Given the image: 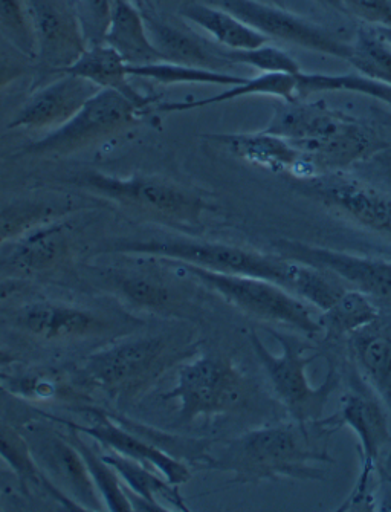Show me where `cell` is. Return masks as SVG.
Wrapping results in <instances>:
<instances>
[{
  "instance_id": "1",
  "label": "cell",
  "mask_w": 391,
  "mask_h": 512,
  "mask_svg": "<svg viewBox=\"0 0 391 512\" xmlns=\"http://www.w3.org/2000/svg\"><path fill=\"white\" fill-rule=\"evenodd\" d=\"M335 430L323 421H289L245 431L217 456L208 454L204 468L233 474L234 483L292 479L324 480L321 464H333L327 442Z\"/></svg>"
},
{
  "instance_id": "2",
  "label": "cell",
  "mask_w": 391,
  "mask_h": 512,
  "mask_svg": "<svg viewBox=\"0 0 391 512\" xmlns=\"http://www.w3.org/2000/svg\"><path fill=\"white\" fill-rule=\"evenodd\" d=\"M265 132L285 138L315 175L344 172L385 147L370 127L324 101H285Z\"/></svg>"
},
{
  "instance_id": "3",
  "label": "cell",
  "mask_w": 391,
  "mask_h": 512,
  "mask_svg": "<svg viewBox=\"0 0 391 512\" xmlns=\"http://www.w3.org/2000/svg\"><path fill=\"white\" fill-rule=\"evenodd\" d=\"M268 334L280 344L282 354L274 355L260 340L257 332L251 331L249 343L271 384L275 398L282 404L292 421L314 424L324 418L327 404L341 383L337 364L329 363V370L320 386H312L307 376V367L318 357L311 341L298 337L297 332L280 331L268 326Z\"/></svg>"
},
{
  "instance_id": "4",
  "label": "cell",
  "mask_w": 391,
  "mask_h": 512,
  "mask_svg": "<svg viewBox=\"0 0 391 512\" xmlns=\"http://www.w3.org/2000/svg\"><path fill=\"white\" fill-rule=\"evenodd\" d=\"M110 253L141 256L149 260H173L188 263L213 273L231 276L256 277L291 289L294 260L278 254H265L237 245L194 239V237L165 236L146 239H118L110 245Z\"/></svg>"
},
{
  "instance_id": "5",
  "label": "cell",
  "mask_w": 391,
  "mask_h": 512,
  "mask_svg": "<svg viewBox=\"0 0 391 512\" xmlns=\"http://www.w3.org/2000/svg\"><path fill=\"white\" fill-rule=\"evenodd\" d=\"M159 262L198 280L243 314L257 318L266 325L285 328L286 331H294L307 338L321 337L320 323L312 314L311 306L278 283L256 277L213 273L199 266L173 260Z\"/></svg>"
},
{
  "instance_id": "6",
  "label": "cell",
  "mask_w": 391,
  "mask_h": 512,
  "mask_svg": "<svg viewBox=\"0 0 391 512\" xmlns=\"http://www.w3.org/2000/svg\"><path fill=\"white\" fill-rule=\"evenodd\" d=\"M75 185L130 211L181 225H198L213 205L190 188L158 176L104 175L88 172L72 179Z\"/></svg>"
},
{
  "instance_id": "7",
  "label": "cell",
  "mask_w": 391,
  "mask_h": 512,
  "mask_svg": "<svg viewBox=\"0 0 391 512\" xmlns=\"http://www.w3.org/2000/svg\"><path fill=\"white\" fill-rule=\"evenodd\" d=\"M352 380V387L341 398L340 410L321 421L335 431L341 427H349L355 433L359 444L361 470L355 487L337 511H353L359 508L373 511L376 467L385 453V448L391 444L390 415L381 399L356 370Z\"/></svg>"
},
{
  "instance_id": "8",
  "label": "cell",
  "mask_w": 391,
  "mask_h": 512,
  "mask_svg": "<svg viewBox=\"0 0 391 512\" xmlns=\"http://www.w3.org/2000/svg\"><path fill=\"white\" fill-rule=\"evenodd\" d=\"M178 360L167 337L133 338L86 358L80 375L85 384L112 398H132Z\"/></svg>"
},
{
  "instance_id": "9",
  "label": "cell",
  "mask_w": 391,
  "mask_h": 512,
  "mask_svg": "<svg viewBox=\"0 0 391 512\" xmlns=\"http://www.w3.org/2000/svg\"><path fill=\"white\" fill-rule=\"evenodd\" d=\"M248 393V378L230 358L205 354L179 366L175 387L162 399L178 401L179 419L191 424L234 412L245 404Z\"/></svg>"
},
{
  "instance_id": "10",
  "label": "cell",
  "mask_w": 391,
  "mask_h": 512,
  "mask_svg": "<svg viewBox=\"0 0 391 512\" xmlns=\"http://www.w3.org/2000/svg\"><path fill=\"white\" fill-rule=\"evenodd\" d=\"M139 107L115 91L101 89L59 129L26 147L33 155H71L127 129L143 115Z\"/></svg>"
},
{
  "instance_id": "11",
  "label": "cell",
  "mask_w": 391,
  "mask_h": 512,
  "mask_svg": "<svg viewBox=\"0 0 391 512\" xmlns=\"http://www.w3.org/2000/svg\"><path fill=\"white\" fill-rule=\"evenodd\" d=\"M298 190L343 218L391 240V195L344 172L295 179Z\"/></svg>"
},
{
  "instance_id": "12",
  "label": "cell",
  "mask_w": 391,
  "mask_h": 512,
  "mask_svg": "<svg viewBox=\"0 0 391 512\" xmlns=\"http://www.w3.org/2000/svg\"><path fill=\"white\" fill-rule=\"evenodd\" d=\"M208 4L234 14L266 39L292 43L343 60H349L352 52L350 43L338 39L323 26L315 25L283 8L266 4L263 0H210Z\"/></svg>"
},
{
  "instance_id": "13",
  "label": "cell",
  "mask_w": 391,
  "mask_h": 512,
  "mask_svg": "<svg viewBox=\"0 0 391 512\" xmlns=\"http://www.w3.org/2000/svg\"><path fill=\"white\" fill-rule=\"evenodd\" d=\"M272 248L280 257L333 274L347 288L362 292L372 300L391 303V262L387 260L356 256L289 239L277 240Z\"/></svg>"
},
{
  "instance_id": "14",
  "label": "cell",
  "mask_w": 391,
  "mask_h": 512,
  "mask_svg": "<svg viewBox=\"0 0 391 512\" xmlns=\"http://www.w3.org/2000/svg\"><path fill=\"white\" fill-rule=\"evenodd\" d=\"M83 412H85L88 424H75V422L66 421V419L54 418V416L46 415V413H40L45 418L51 419L52 422L75 428V430L80 431L81 435L88 436V438L103 444L107 450L129 457L132 461L146 465L152 470L155 468L164 479L169 480L176 487H181L191 479V471L188 470L187 465L182 464L167 451L161 450L155 445L147 444L129 428L121 427L106 413L97 409L83 410Z\"/></svg>"
},
{
  "instance_id": "15",
  "label": "cell",
  "mask_w": 391,
  "mask_h": 512,
  "mask_svg": "<svg viewBox=\"0 0 391 512\" xmlns=\"http://www.w3.org/2000/svg\"><path fill=\"white\" fill-rule=\"evenodd\" d=\"M37 40V60L63 72L86 51L75 8L68 0H25Z\"/></svg>"
},
{
  "instance_id": "16",
  "label": "cell",
  "mask_w": 391,
  "mask_h": 512,
  "mask_svg": "<svg viewBox=\"0 0 391 512\" xmlns=\"http://www.w3.org/2000/svg\"><path fill=\"white\" fill-rule=\"evenodd\" d=\"M62 74V77L43 86L26 101L11 120L10 129H59L101 91L86 78L68 72Z\"/></svg>"
},
{
  "instance_id": "17",
  "label": "cell",
  "mask_w": 391,
  "mask_h": 512,
  "mask_svg": "<svg viewBox=\"0 0 391 512\" xmlns=\"http://www.w3.org/2000/svg\"><path fill=\"white\" fill-rule=\"evenodd\" d=\"M68 222H48L5 245L0 274H36L59 266L69 254Z\"/></svg>"
},
{
  "instance_id": "18",
  "label": "cell",
  "mask_w": 391,
  "mask_h": 512,
  "mask_svg": "<svg viewBox=\"0 0 391 512\" xmlns=\"http://www.w3.org/2000/svg\"><path fill=\"white\" fill-rule=\"evenodd\" d=\"M208 138L251 166L268 172L289 173L295 179L311 176L312 170L300 153L285 138L265 130L257 133H214Z\"/></svg>"
},
{
  "instance_id": "19",
  "label": "cell",
  "mask_w": 391,
  "mask_h": 512,
  "mask_svg": "<svg viewBox=\"0 0 391 512\" xmlns=\"http://www.w3.org/2000/svg\"><path fill=\"white\" fill-rule=\"evenodd\" d=\"M353 367L391 415V321L378 320L347 338Z\"/></svg>"
},
{
  "instance_id": "20",
  "label": "cell",
  "mask_w": 391,
  "mask_h": 512,
  "mask_svg": "<svg viewBox=\"0 0 391 512\" xmlns=\"http://www.w3.org/2000/svg\"><path fill=\"white\" fill-rule=\"evenodd\" d=\"M36 441L37 444L34 448H40L43 453L36 450L31 451L40 453L43 464L51 471L52 476L57 477V482L62 483L63 493L65 490H69V496L72 497L71 502L77 503L78 508L85 509V511L101 509L100 494L92 482L91 474L86 468L83 457L72 445V442L66 436L59 435L43 436V439L36 438ZM57 482H55V487H57Z\"/></svg>"
},
{
  "instance_id": "21",
  "label": "cell",
  "mask_w": 391,
  "mask_h": 512,
  "mask_svg": "<svg viewBox=\"0 0 391 512\" xmlns=\"http://www.w3.org/2000/svg\"><path fill=\"white\" fill-rule=\"evenodd\" d=\"M20 328L45 340L83 338L106 332L107 321L86 309L63 303H34L19 315Z\"/></svg>"
},
{
  "instance_id": "22",
  "label": "cell",
  "mask_w": 391,
  "mask_h": 512,
  "mask_svg": "<svg viewBox=\"0 0 391 512\" xmlns=\"http://www.w3.org/2000/svg\"><path fill=\"white\" fill-rule=\"evenodd\" d=\"M143 16L150 40L165 62L222 72H227L228 68L234 66V63L225 57V49L217 48L188 31L161 22L150 14Z\"/></svg>"
},
{
  "instance_id": "23",
  "label": "cell",
  "mask_w": 391,
  "mask_h": 512,
  "mask_svg": "<svg viewBox=\"0 0 391 512\" xmlns=\"http://www.w3.org/2000/svg\"><path fill=\"white\" fill-rule=\"evenodd\" d=\"M63 72L86 78L100 89L118 92L132 101L141 111H147L159 100L155 95L143 94L130 83L126 60L106 43L86 48L77 62Z\"/></svg>"
},
{
  "instance_id": "24",
  "label": "cell",
  "mask_w": 391,
  "mask_h": 512,
  "mask_svg": "<svg viewBox=\"0 0 391 512\" xmlns=\"http://www.w3.org/2000/svg\"><path fill=\"white\" fill-rule=\"evenodd\" d=\"M104 43L114 48L127 65L164 62L150 40L143 13L130 0H115Z\"/></svg>"
},
{
  "instance_id": "25",
  "label": "cell",
  "mask_w": 391,
  "mask_h": 512,
  "mask_svg": "<svg viewBox=\"0 0 391 512\" xmlns=\"http://www.w3.org/2000/svg\"><path fill=\"white\" fill-rule=\"evenodd\" d=\"M181 16L199 26L214 42L230 51L256 49L269 43L262 34L237 19L234 14L211 4H191L182 8Z\"/></svg>"
},
{
  "instance_id": "26",
  "label": "cell",
  "mask_w": 391,
  "mask_h": 512,
  "mask_svg": "<svg viewBox=\"0 0 391 512\" xmlns=\"http://www.w3.org/2000/svg\"><path fill=\"white\" fill-rule=\"evenodd\" d=\"M103 459L117 471L127 494L146 500L147 503L155 506L158 512L169 511V508L161 505L158 499L170 503L172 509L188 511L184 497L179 493V487L172 485L167 479H161L158 474L153 473L152 468L110 450L109 453L103 454Z\"/></svg>"
},
{
  "instance_id": "27",
  "label": "cell",
  "mask_w": 391,
  "mask_h": 512,
  "mask_svg": "<svg viewBox=\"0 0 391 512\" xmlns=\"http://www.w3.org/2000/svg\"><path fill=\"white\" fill-rule=\"evenodd\" d=\"M249 95H269V97L282 98L286 103L298 101L297 74L263 72L259 77L246 78L245 82L240 83V85L231 86L227 91L220 92V94L214 95V97L181 101V103H165L158 106V111H162L164 114L193 111V109H199V107L228 103V101L249 97Z\"/></svg>"
},
{
  "instance_id": "28",
  "label": "cell",
  "mask_w": 391,
  "mask_h": 512,
  "mask_svg": "<svg viewBox=\"0 0 391 512\" xmlns=\"http://www.w3.org/2000/svg\"><path fill=\"white\" fill-rule=\"evenodd\" d=\"M379 309L370 297L355 289H347L335 305L318 317L321 337L326 343H337L362 331L379 318Z\"/></svg>"
},
{
  "instance_id": "29",
  "label": "cell",
  "mask_w": 391,
  "mask_h": 512,
  "mask_svg": "<svg viewBox=\"0 0 391 512\" xmlns=\"http://www.w3.org/2000/svg\"><path fill=\"white\" fill-rule=\"evenodd\" d=\"M74 208L62 201H19L0 207V248L11 244L23 234L48 224L65 219Z\"/></svg>"
},
{
  "instance_id": "30",
  "label": "cell",
  "mask_w": 391,
  "mask_h": 512,
  "mask_svg": "<svg viewBox=\"0 0 391 512\" xmlns=\"http://www.w3.org/2000/svg\"><path fill=\"white\" fill-rule=\"evenodd\" d=\"M130 77L144 78L159 85H216L236 86L245 82V77L230 72L211 71L172 62H156L150 65H127Z\"/></svg>"
},
{
  "instance_id": "31",
  "label": "cell",
  "mask_w": 391,
  "mask_h": 512,
  "mask_svg": "<svg viewBox=\"0 0 391 512\" xmlns=\"http://www.w3.org/2000/svg\"><path fill=\"white\" fill-rule=\"evenodd\" d=\"M68 430L69 433L66 438L72 442V445L77 448L78 453L83 457L86 468L91 474L92 482H94L101 500L106 505V509L115 512L132 511L129 496L124 490V485H121V479L117 471L104 461L103 456L92 450L91 445L85 442L80 431L72 427H68Z\"/></svg>"
},
{
  "instance_id": "32",
  "label": "cell",
  "mask_w": 391,
  "mask_h": 512,
  "mask_svg": "<svg viewBox=\"0 0 391 512\" xmlns=\"http://www.w3.org/2000/svg\"><path fill=\"white\" fill-rule=\"evenodd\" d=\"M324 92H352L384 101L391 106V86L370 80L361 74H297V98L311 97Z\"/></svg>"
},
{
  "instance_id": "33",
  "label": "cell",
  "mask_w": 391,
  "mask_h": 512,
  "mask_svg": "<svg viewBox=\"0 0 391 512\" xmlns=\"http://www.w3.org/2000/svg\"><path fill=\"white\" fill-rule=\"evenodd\" d=\"M347 62L364 77L391 86V45L375 28H361L356 34Z\"/></svg>"
},
{
  "instance_id": "34",
  "label": "cell",
  "mask_w": 391,
  "mask_h": 512,
  "mask_svg": "<svg viewBox=\"0 0 391 512\" xmlns=\"http://www.w3.org/2000/svg\"><path fill=\"white\" fill-rule=\"evenodd\" d=\"M347 289L349 288L333 274L315 266L295 262L289 291L312 308L320 312L326 311L338 302Z\"/></svg>"
},
{
  "instance_id": "35",
  "label": "cell",
  "mask_w": 391,
  "mask_h": 512,
  "mask_svg": "<svg viewBox=\"0 0 391 512\" xmlns=\"http://www.w3.org/2000/svg\"><path fill=\"white\" fill-rule=\"evenodd\" d=\"M121 297L136 308L165 312L178 305V295L152 274H121L112 277Z\"/></svg>"
},
{
  "instance_id": "36",
  "label": "cell",
  "mask_w": 391,
  "mask_h": 512,
  "mask_svg": "<svg viewBox=\"0 0 391 512\" xmlns=\"http://www.w3.org/2000/svg\"><path fill=\"white\" fill-rule=\"evenodd\" d=\"M0 34L37 60V40L25 0H0Z\"/></svg>"
},
{
  "instance_id": "37",
  "label": "cell",
  "mask_w": 391,
  "mask_h": 512,
  "mask_svg": "<svg viewBox=\"0 0 391 512\" xmlns=\"http://www.w3.org/2000/svg\"><path fill=\"white\" fill-rule=\"evenodd\" d=\"M225 57L234 65L251 66L262 72H282V74H298L301 72L297 60L288 52L269 43L256 49L246 51H230L225 49Z\"/></svg>"
},
{
  "instance_id": "38",
  "label": "cell",
  "mask_w": 391,
  "mask_h": 512,
  "mask_svg": "<svg viewBox=\"0 0 391 512\" xmlns=\"http://www.w3.org/2000/svg\"><path fill=\"white\" fill-rule=\"evenodd\" d=\"M114 2L115 0H77L75 13L88 48L104 43L112 19Z\"/></svg>"
},
{
  "instance_id": "39",
  "label": "cell",
  "mask_w": 391,
  "mask_h": 512,
  "mask_svg": "<svg viewBox=\"0 0 391 512\" xmlns=\"http://www.w3.org/2000/svg\"><path fill=\"white\" fill-rule=\"evenodd\" d=\"M34 59L13 45L0 34V89L16 82L17 78L30 71Z\"/></svg>"
},
{
  "instance_id": "40",
  "label": "cell",
  "mask_w": 391,
  "mask_h": 512,
  "mask_svg": "<svg viewBox=\"0 0 391 512\" xmlns=\"http://www.w3.org/2000/svg\"><path fill=\"white\" fill-rule=\"evenodd\" d=\"M346 13L373 28H391V0H341Z\"/></svg>"
},
{
  "instance_id": "41",
  "label": "cell",
  "mask_w": 391,
  "mask_h": 512,
  "mask_svg": "<svg viewBox=\"0 0 391 512\" xmlns=\"http://www.w3.org/2000/svg\"><path fill=\"white\" fill-rule=\"evenodd\" d=\"M373 511L391 512V450L382 454L376 467Z\"/></svg>"
},
{
  "instance_id": "42",
  "label": "cell",
  "mask_w": 391,
  "mask_h": 512,
  "mask_svg": "<svg viewBox=\"0 0 391 512\" xmlns=\"http://www.w3.org/2000/svg\"><path fill=\"white\" fill-rule=\"evenodd\" d=\"M19 288L20 285H17L16 280H0V297H7Z\"/></svg>"
},
{
  "instance_id": "43",
  "label": "cell",
  "mask_w": 391,
  "mask_h": 512,
  "mask_svg": "<svg viewBox=\"0 0 391 512\" xmlns=\"http://www.w3.org/2000/svg\"><path fill=\"white\" fill-rule=\"evenodd\" d=\"M17 358L14 357L8 350L0 349V367H7L10 364L16 363Z\"/></svg>"
},
{
  "instance_id": "44",
  "label": "cell",
  "mask_w": 391,
  "mask_h": 512,
  "mask_svg": "<svg viewBox=\"0 0 391 512\" xmlns=\"http://www.w3.org/2000/svg\"><path fill=\"white\" fill-rule=\"evenodd\" d=\"M315 2L324 5V7L333 8V10L343 11V13H346V10H344L343 2H341V0H315Z\"/></svg>"
},
{
  "instance_id": "45",
  "label": "cell",
  "mask_w": 391,
  "mask_h": 512,
  "mask_svg": "<svg viewBox=\"0 0 391 512\" xmlns=\"http://www.w3.org/2000/svg\"><path fill=\"white\" fill-rule=\"evenodd\" d=\"M130 2L143 14H149V8L152 7V0H130Z\"/></svg>"
},
{
  "instance_id": "46",
  "label": "cell",
  "mask_w": 391,
  "mask_h": 512,
  "mask_svg": "<svg viewBox=\"0 0 391 512\" xmlns=\"http://www.w3.org/2000/svg\"><path fill=\"white\" fill-rule=\"evenodd\" d=\"M376 33L391 45V28H375Z\"/></svg>"
}]
</instances>
